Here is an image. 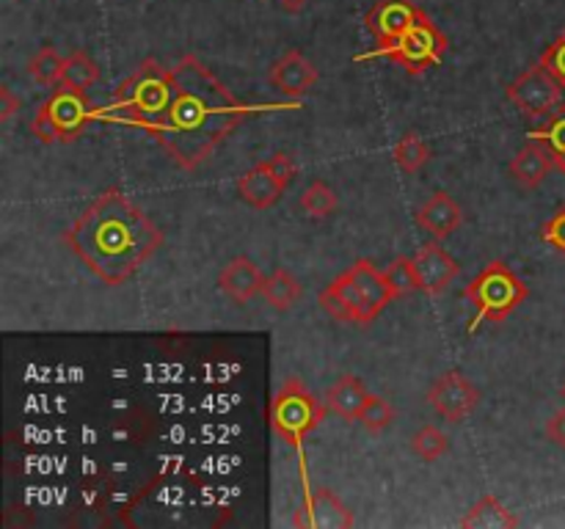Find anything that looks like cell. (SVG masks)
Listing matches in <instances>:
<instances>
[{"label":"cell","mask_w":565,"mask_h":529,"mask_svg":"<svg viewBox=\"0 0 565 529\" xmlns=\"http://www.w3.org/2000/svg\"><path fill=\"white\" fill-rule=\"evenodd\" d=\"M312 0H279V7L284 9V12H290V14H298L301 9L304 7H309Z\"/></svg>","instance_id":"35"},{"label":"cell","mask_w":565,"mask_h":529,"mask_svg":"<svg viewBox=\"0 0 565 529\" xmlns=\"http://www.w3.org/2000/svg\"><path fill=\"white\" fill-rule=\"evenodd\" d=\"M538 64L565 89V31L541 53V61Z\"/></svg>","instance_id":"31"},{"label":"cell","mask_w":565,"mask_h":529,"mask_svg":"<svg viewBox=\"0 0 565 529\" xmlns=\"http://www.w3.org/2000/svg\"><path fill=\"white\" fill-rule=\"evenodd\" d=\"M317 304L323 306L328 317L339 323H353V326H368L375 320L373 309L364 301L362 290L357 288V282L351 279V273H342V277L334 279L328 288L320 290L317 295Z\"/></svg>","instance_id":"12"},{"label":"cell","mask_w":565,"mask_h":529,"mask_svg":"<svg viewBox=\"0 0 565 529\" xmlns=\"http://www.w3.org/2000/svg\"><path fill=\"white\" fill-rule=\"evenodd\" d=\"M97 113L91 111L86 94L67 89V86H58L36 111L34 122H31V133L42 144H72L83 136L86 124Z\"/></svg>","instance_id":"6"},{"label":"cell","mask_w":565,"mask_h":529,"mask_svg":"<svg viewBox=\"0 0 565 529\" xmlns=\"http://www.w3.org/2000/svg\"><path fill=\"white\" fill-rule=\"evenodd\" d=\"M64 240L100 282L120 288L163 246V232L125 193L105 191L78 215Z\"/></svg>","instance_id":"2"},{"label":"cell","mask_w":565,"mask_h":529,"mask_svg":"<svg viewBox=\"0 0 565 529\" xmlns=\"http://www.w3.org/2000/svg\"><path fill=\"white\" fill-rule=\"evenodd\" d=\"M414 268H417L419 293L425 295L444 293L461 273L459 262L452 259V254L436 237L419 246V251L414 254Z\"/></svg>","instance_id":"13"},{"label":"cell","mask_w":565,"mask_h":529,"mask_svg":"<svg viewBox=\"0 0 565 529\" xmlns=\"http://www.w3.org/2000/svg\"><path fill=\"white\" fill-rule=\"evenodd\" d=\"M301 295H304V288H301L298 279L290 271H284V268H276V271L265 279V288H262V299H265L276 312L293 309L301 301Z\"/></svg>","instance_id":"23"},{"label":"cell","mask_w":565,"mask_h":529,"mask_svg":"<svg viewBox=\"0 0 565 529\" xmlns=\"http://www.w3.org/2000/svg\"><path fill=\"white\" fill-rule=\"evenodd\" d=\"M20 105H23V100L14 97V91L9 86H0V122H12Z\"/></svg>","instance_id":"33"},{"label":"cell","mask_w":565,"mask_h":529,"mask_svg":"<svg viewBox=\"0 0 565 529\" xmlns=\"http://www.w3.org/2000/svg\"><path fill=\"white\" fill-rule=\"evenodd\" d=\"M171 72H174V97L155 138L171 164L182 171H193L207 164L210 155L233 136L238 124H244L255 113L298 108L290 102L287 105H246L196 56L180 58Z\"/></svg>","instance_id":"1"},{"label":"cell","mask_w":565,"mask_h":529,"mask_svg":"<svg viewBox=\"0 0 565 529\" xmlns=\"http://www.w3.org/2000/svg\"><path fill=\"white\" fill-rule=\"evenodd\" d=\"M395 164L400 166V171H406V175H417V171H422L425 166L430 164L428 142H425L419 133L408 130L406 136H403L395 147Z\"/></svg>","instance_id":"25"},{"label":"cell","mask_w":565,"mask_h":529,"mask_svg":"<svg viewBox=\"0 0 565 529\" xmlns=\"http://www.w3.org/2000/svg\"><path fill=\"white\" fill-rule=\"evenodd\" d=\"M546 439L552 444H557L560 450H565V408H560L557 414H552L546 423Z\"/></svg>","instance_id":"34"},{"label":"cell","mask_w":565,"mask_h":529,"mask_svg":"<svg viewBox=\"0 0 565 529\" xmlns=\"http://www.w3.org/2000/svg\"><path fill=\"white\" fill-rule=\"evenodd\" d=\"M519 518L502 505L494 494H486L481 502L470 507L464 518L459 521V527L464 529H516L519 527Z\"/></svg>","instance_id":"21"},{"label":"cell","mask_w":565,"mask_h":529,"mask_svg":"<svg viewBox=\"0 0 565 529\" xmlns=\"http://www.w3.org/2000/svg\"><path fill=\"white\" fill-rule=\"evenodd\" d=\"M417 224L428 232L436 240H444L452 232H459V226L464 224V210L459 207V202L450 196V193L439 191L417 210Z\"/></svg>","instance_id":"17"},{"label":"cell","mask_w":565,"mask_h":529,"mask_svg":"<svg viewBox=\"0 0 565 529\" xmlns=\"http://www.w3.org/2000/svg\"><path fill=\"white\" fill-rule=\"evenodd\" d=\"M386 282L389 288L395 290L397 299L403 295H411L419 290V279H417V268H414V257H397L392 259V264L386 268Z\"/></svg>","instance_id":"29"},{"label":"cell","mask_w":565,"mask_h":529,"mask_svg":"<svg viewBox=\"0 0 565 529\" xmlns=\"http://www.w3.org/2000/svg\"><path fill=\"white\" fill-rule=\"evenodd\" d=\"M530 290L513 273L508 262H488L464 290V299L472 301L477 309L475 320H472L470 334L477 331L481 323H502L508 320L510 312L519 309L527 301Z\"/></svg>","instance_id":"5"},{"label":"cell","mask_w":565,"mask_h":529,"mask_svg":"<svg viewBox=\"0 0 565 529\" xmlns=\"http://www.w3.org/2000/svg\"><path fill=\"white\" fill-rule=\"evenodd\" d=\"M560 397H563V403H565V383H563V389H560Z\"/></svg>","instance_id":"36"},{"label":"cell","mask_w":565,"mask_h":529,"mask_svg":"<svg viewBox=\"0 0 565 529\" xmlns=\"http://www.w3.org/2000/svg\"><path fill=\"white\" fill-rule=\"evenodd\" d=\"M425 18H428L425 9L414 3V0H375L373 9L364 18V25H368L375 45L384 47L392 45L397 36L406 34L408 29H414Z\"/></svg>","instance_id":"11"},{"label":"cell","mask_w":565,"mask_h":529,"mask_svg":"<svg viewBox=\"0 0 565 529\" xmlns=\"http://www.w3.org/2000/svg\"><path fill=\"white\" fill-rule=\"evenodd\" d=\"M541 240L565 257V204L546 221V224H543Z\"/></svg>","instance_id":"32"},{"label":"cell","mask_w":565,"mask_h":529,"mask_svg":"<svg viewBox=\"0 0 565 529\" xmlns=\"http://www.w3.org/2000/svg\"><path fill=\"white\" fill-rule=\"evenodd\" d=\"M411 450L419 461L433 463L450 452V436L441 434L433 425H422V428L411 436Z\"/></svg>","instance_id":"27"},{"label":"cell","mask_w":565,"mask_h":529,"mask_svg":"<svg viewBox=\"0 0 565 529\" xmlns=\"http://www.w3.org/2000/svg\"><path fill=\"white\" fill-rule=\"evenodd\" d=\"M64 67H67V58L56 50L53 45L42 47L31 56L29 61V75L36 80L39 86H56L61 83L64 78Z\"/></svg>","instance_id":"26"},{"label":"cell","mask_w":565,"mask_h":529,"mask_svg":"<svg viewBox=\"0 0 565 529\" xmlns=\"http://www.w3.org/2000/svg\"><path fill=\"white\" fill-rule=\"evenodd\" d=\"M527 138L530 142H541L549 149V155H552L554 169L560 175H565V105H560L549 122H543L541 127L527 133Z\"/></svg>","instance_id":"22"},{"label":"cell","mask_w":565,"mask_h":529,"mask_svg":"<svg viewBox=\"0 0 565 529\" xmlns=\"http://www.w3.org/2000/svg\"><path fill=\"white\" fill-rule=\"evenodd\" d=\"M552 169H554V160L541 142H530L527 147H521L508 166L513 182L519 188H524V191H535V188H541Z\"/></svg>","instance_id":"18"},{"label":"cell","mask_w":565,"mask_h":529,"mask_svg":"<svg viewBox=\"0 0 565 529\" xmlns=\"http://www.w3.org/2000/svg\"><path fill=\"white\" fill-rule=\"evenodd\" d=\"M348 273H351V279L357 282V288L362 290L364 301H368V306L373 309L375 317L386 309L389 301L397 299L395 290H392L389 282H386V273L378 271L370 259H357V262L348 268Z\"/></svg>","instance_id":"20"},{"label":"cell","mask_w":565,"mask_h":529,"mask_svg":"<svg viewBox=\"0 0 565 529\" xmlns=\"http://www.w3.org/2000/svg\"><path fill=\"white\" fill-rule=\"evenodd\" d=\"M97 80H100V64H97L94 58H91L86 50H75L72 56L67 58L61 86H67V89L86 94L91 86H97Z\"/></svg>","instance_id":"24"},{"label":"cell","mask_w":565,"mask_h":529,"mask_svg":"<svg viewBox=\"0 0 565 529\" xmlns=\"http://www.w3.org/2000/svg\"><path fill=\"white\" fill-rule=\"evenodd\" d=\"M368 386L362 378L342 375L331 389L326 392V408L346 423H359L362 419L364 406H368Z\"/></svg>","instance_id":"19"},{"label":"cell","mask_w":565,"mask_h":529,"mask_svg":"<svg viewBox=\"0 0 565 529\" xmlns=\"http://www.w3.org/2000/svg\"><path fill=\"white\" fill-rule=\"evenodd\" d=\"M171 97H174V72L155 58H147L116 89V100H113L116 116L113 119L149 130L155 136L163 124Z\"/></svg>","instance_id":"3"},{"label":"cell","mask_w":565,"mask_h":529,"mask_svg":"<svg viewBox=\"0 0 565 529\" xmlns=\"http://www.w3.org/2000/svg\"><path fill=\"white\" fill-rule=\"evenodd\" d=\"M295 177V164L290 155L279 153L246 171L238 180V196L255 210H271L282 202L284 191Z\"/></svg>","instance_id":"8"},{"label":"cell","mask_w":565,"mask_h":529,"mask_svg":"<svg viewBox=\"0 0 565 529\" xmlns=\"http://www.w3.org/2000/svg\"><path fill=\"white\" fill-rule=\"evenodd\" d=\"M563 86H560L541 64L527 67L524 72L505 89V97H508L521 113H527V116H549V113H554L563 105Z\"/></svg>","instance_id":"10"},{"label":"cell","mask_w":565,"mask_h":529,"mask_svg":"<svg viewBox=\"0 0 565 529\" xmlns=\"http://www.w3.org/2000/svg\"><path fill=\"white\" fill-rule=\"evenodd\" d=\"M326 412V403L317 401L298 378H287L268 406V423L279 439L287 441L298 452L301 463H304V439L320 428Z\"/></svg>","instance_id":"4"},{"label":"cell","mask_w":565,"mask_h":529,"mask_svg":"<svg viewBox=\"0 0 565 529\" xmlns=\"http://www.w3.org/2000/svg\"><path fill=\"white\" fill-rule=\"evenodd\" d=\"M293 527H312V529H351L353 516L339 496L328 488L306 491V505L301 507L298 516L293 518Z\"/></svg>","instance_id":"15"},{"label":"cell","mask_w":565,"mask_h":529,"mask_svg":"<svg viewBox=\"0 0 565 529\" xmlns=\"http://www.w3.org/2000/svg\"><path fill=\"white\" fill-rule=\"evenodd\" d=\"M337 193L326 185L323 180L309 182V185L301 191V210L312 218H328L331 213H337Z\"/></svg>","instance_id":"28"},{"label":"cell","mask_w":565,"mask_h":529,"mask_svg":"<svg viewBox=\"0 0 565 529\" xmlns=\"http://www.w3.org/2000/svg\"><path fill=\"white\" fill-rule=\"evenodd\" d=\"M425 401L430 403L436 414L444 423L461 425L466 417H472L477 406H481V389L470 381L461 370H447L430 383Z\"/></svg>","instance_id":"9"},{"label":"cell","mask_w":565,"mask_h":529,"mask_svg":"<svg viewBox=\"0 0 565 529\" xmlns=\"http://www.w3.org/2000/svg\"><path fill=\"white\" fill-rule=\"evenodd\" d=\"M447 36L441 34L439 25L430 18L419 20L414 29H408L406 34L397 36L392 45L375 47V50L364 53V56H357V61H370V58H389L397 67L406 69L408 75H419L425 69L441 64V58L447 56Z\"/></svg>","instance_id":"7"},{"label":"cell","mask_w":565,"mask_h":529,"mask_svg":"<svg viewBox=\"0 0 565 529\" xmlns=\"http://www.w3.org/2000/svg\"><path fill=\"white\" fill-rule=\"evenodd\" d=\"M317 80H320V72L301 50H287L268 69V83L282 91L284 97H304L306 91L315 89Z\"/></svg>","instance_id":"14"},{"label":"cell","mask_w":565,"mask_h":529,"mask_svg":"<svg viewBox=\"0 0 565 529\" xmlns=\"http://www.w3.org/2000/svg\"><path fill=\"white\" fill-rule=\"evenodd\" d=\"M218 288L224 295L235 301V304H249L257 295H262L265 288V273L260 271V264L249 257H235L224 264V271L218 277Z\"/></svg>","instance_id":"16"},{"label":"cell","mask_w":565,"mask_h":529,"mask_svg":"<svg viewBox=\"0 0 565 529\" xmlns=\"http://www.w3.org/2000/svg\"><path fill=\"white\" fill-rule=\"evenodd\" d=\"M359 423H362L370 434H384V430L392 428V423H395V408H392V403L386 401V397H381V394H370L368 406H364Z\"/></svg>","instance_id":"30"}]
</instances>
